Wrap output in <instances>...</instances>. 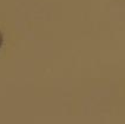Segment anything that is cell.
Returning <instances> with one entry per match:
<instances>
[{
  "instance_id": "1",
  "label": "cell",
  "mask_w": 125,
  "mask_h": 124,
  "mask_svg": "<svg viewBox=\"0 0 125 124\" xmlns=\"http://www.w3.org/2000/svg\"><path fill=\"white\" fill-rule=\"evenodd\" d=\"M1 45H2V33L0 32V47H1Z\"/></svg>"
}]
</instances>
